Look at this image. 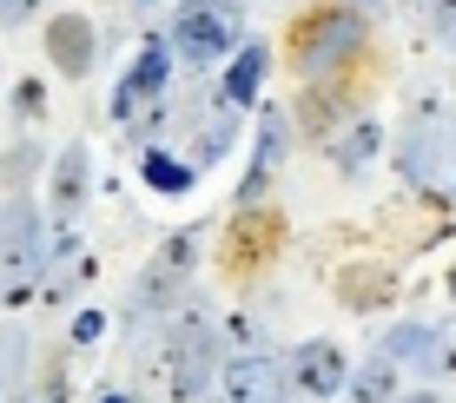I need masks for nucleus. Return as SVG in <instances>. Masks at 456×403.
I'll return each instance as SVG.
<instances>
[{"instance_id": "27", "label": "nucleus", "mask_w": 456, "mask_h": 403, "mask_svg": "<svg viewBox=\"0 0 456 403\" xmlns=\"http://www.w3.org/2000/svg\"><path fill=\"white\" fill-rule=\"evenodd\" d=\"M0 403H34V397H0Z\"/></svg>"}, {"instance_id": "17", "label": "nucleus", "mask_w": 456, "mask_h": 403, "mask_svg": "<svg viewBox=\"0 0 456 403\" xmlns=\"http://www.w3.org/2000/svg\"><path fill=\"white\" fill-rule=\"evenodd\" d=\"M232 146H239V106L218 100L212 119H199V139H192V152H185V159H192V165H218Z\"/></svg>"}, {"instance_id": "16", "label": "nucleus", "mask_w": 456, "mask_h": 403, "mask_svg": "<svg viewBox=\"0 0 456 403\" xmlns=\"http://www.w3.org/2000/svg\"><path fill=\"white\" fill-rule=\"evenodd\" d=\"M344 391H351V403H390V397L403 391V364L390 358V351H377V358H364V364L351 370Z\"/></svg>"}, {"instance_id": "14", "label": "nucleus", "mask_w": 456, "mask_h": 403, "mask_svg": "<svg viewBox=\"0 0 456 403\" xmlns=\"http://www.w3.org/2000/svg\"><path fill=\"white\" fill-rule=\"evenodd\" d=\"M390 298H397V271H390V265L338 271V304H344V311H384Z\"/></svg>"}, {"instance_id": "24", "label": "nucleus", "mask_w": 456, "mask_h": 403, "mask_svg": "<svg viewBox=\"0 0 456 403\" xmlns=\"http://www.w3.org/2000/svg\"><path fill=\"white\" fill-rule=\"evenodd\" d=\"M27 20V0H0V27H20Z\"/></svg>"}, {"instance_id": "13", "label": "nucleus", "mask_w": 456, "mask_h": 403, "mask_svg": "<svg viewBox=\"0 0 456 403\" xmlns=\"http://www.w3.org/2000/svg\"><path fill=\"white\" fill-rule=\"evenodd\" d=\"M265 73H272V53H265V40H239V53H232L225 80H218V100L239 106V113H251L265 93Z\"/></svg>"}, {"instance_id": "20", "label": "nucleus", "mask_w": 456, "mask_h": 403, "mask_svg": "<svg viewBox=\"0 0 456 403\" xmlns=\"http://www.w3.org/2000/svg\"><path fill=\"white\" fill-rule=\"evenodd\" d=\"M436 152H444V133L436 126H411V139H403V179L430 185L436 179Z\"/></svg>"}, {"instance_id": "28", "label": "nucleus", "mask_w": 456, "mask_h": 403, "mask_svg": "<svg viewBox=\"0 0 456 403\" xmlns=\"http://www.w3.org/2000/svg\"><path fill=\"white\" fill-rule=\"evenodd\" d=\"M450 298H456V271H450Z\"/></svg>"}, {"instance_id": "4", "label": "nucleus", "mask_w": 456, "mask_h": 403, "mask_svg": "<svg viewBox=\"0 0 456 403\" xmlns=\"http://www.w3.org/2000/svg\"><path fill=\"white\" fill-rule=\"evenodd\" d=\"M166 40H172V53H179L192 73H206V67H218V60L239 53V40H245V13L232 7V0H185L179 20L166 27Z\"/></svg>"}, {"instance_id": "30", "label": "nucleus", "mask_w": 456, "mask_h": 403, "mask_svg": "<svg viewBox=\"0 0 456 403\" xmlns=\"http://www.w3.org/2000/svg\"><path fill=\"white\" fill-rule=\"evenodd\" d=\"M411 7H430V0H411Z\"/></svg>"}, {"instance_id": "25", "label": "nucleus", "mask_w": 456, "mask_h": 403, "mask_svg": "<svg viewBox=\"0 0 456 403\" xmlns=\"http://www.w3.org/2000/svg\"><path fill=\"white\" fill-rule=\"evenodd\" d=\"M390 403H444V397H436V391H397Z\"/></svg>"}, {"instance_id": "23", "label": "nucleus", "mask_w": 456, "mask_h": 403, "mask_svg": "<svg viewBox=\"0 0 456 403\" xmlns=\"http://www.w3.org/2000/svg\"><path fill=\"white\" fill-rule=\"evenodd\" d=\"M13 106H20V119H34V113H40V80H27V86H20V100H13Z\"/></svg>"}, {"instance_id": "29", "label": "nucleus", "mask_w": 456, "mask_h": 403, "mask_svg": "<svg viewBox=\"0 0 456 403\" xmlns=\"http://www.w3.org/2000/svg\"><path fill=\"white\" fill-rule=\"evenodd\" d=\"M133 7H152V0H133Z\"/></svg>"}, {"instance_id": "21", "label": "nucleus", "mask_w": 456, "mask_h": 403, "mask_svg": "<svg viewBox=\"0 0 456 403\" xmlns=\"http://www.w3.org/2000/svg\"><path fill=\"white\" fill-rule=\"evenodd\" d=\"M106 337V311H80L73 318V351H93Z\"/></svg>"}, {"instance_id": "15", "label": "nucleus", "mask_w": 456, "mask_h": 403, "mask_svg": "<svg viewBox=\"0 0 456 403\" xmlns=\"http://www.w3.org/2000/svg\"><path fill=\"white\" fill-rule=\"evenodd\" d=\"M324 146H331V165H338V173H344V179H357V173H364V165L377 159V152H384V126H377V119H351V126L331 133Z\"/></svg>"}, {"instance_id": "12", "label": "nucleus", "mask_w": 456, "mask_h": 403, "mask_svg": "<svg viewBox=\"0 0 456 403\" xmlns=\"http://www.w3.org/2000/svg\"><path fill=\"white\" fill-rule=\"evenodd\" d=\"M278 238H285V225H278L272 212L245 206V212H239V225H232V245H225V265H232V271L245 278V271H251V258H258V265H265V258L278 252Z\"/></svg>"}, {"instance_id": "9", "label": "nucleus", "mask_w": 456, "mask_h": 403, "mask_svg": "<svg viewBox=\"0 0 456 403\" xmlns=\"http://www.w3.org/2000/svg\"><path fill=\"white\" fill-rule=\"evenodd\" d=\"M93 53H100V27L86 13H53L46 20V60L60 67V80H86Z\"/></svg>"}, {"instance_id": "1", "label": "nucleus", "mask_w": 456, "mask_h": 403, "mask_svg": "<svg viewBox=\"0 0 456 403\" xmlns=\"http://www.w3.org/2000/svg\"><path fill=\"white\" fill-rule=\"evenodd\" d=\"M370 40V7H344V0H318V7H305L291 20V67L305 73V80H324V73L351 67L357 46Z\"/></svg>"}, {"instance_id": "11", "label": "nucleus", "mask_w": 456, "mask_h": 403, "mask_svg": "<svg viewBox=\"0 0 456 403\" xmlns=\"http://www.w3.org/2000/svg\"><path fill=\"white\" fill-rule=\"evenodd\" d=\"M86 173H93L86 146H67V152L53 159V179H46V212H53V225H73V219H80V206H86Z\"/></svg>"}, {"instance_id": "26", "label": "nucleus", "mask_w": 456, "mask_h": 403, "mask_svg": "<svg viewBox=\"0 0 456 403\" xmlns=\"http://www.w3.org/2000/svg\"><path fill=\"white\" fill-rule=\"evenodd\" d=\"M100 403H139L133 391H100Z\"/></svg>"}, {"instance_id": "2", "label": "nucleus", "mask_w": 456, "mask_h": 403, "mask_svg": "<svg viewBox=\"0 0 456 403\" xmlns=\"http://www.w3.org/2000/svg\"><path fill=\"white\" fill-rule=\"evenodd\" d=\"M46 285V231L34 198H7L0 212V304H27Z\"/></svg>"}, {"instance_id": "18", "label": "nucleus", "mask_w": 456, "mask_h": 403, "mask_svg": "<svg viewBox=\"0 0 456 403\" xmlns=\"http://www.w3.org/2000/svg\"><path fill=\"white\" fill-rule=\"evenodd\" d=\"M139 173H146L152 192H192V179H199V165L192 159H179V152H166V146H146V159H139Z\"/></svg>"}, {"instance_id": "7", "label": "nucleus", "mask_w": 456, "mask_h": 403, "mask_svg": "<svg viewBox=\"0 0 456 403\" xmlns=\"http://www.w3.org/2000/svg\"><path fill=\"white\" fill-rule=\"evenodd\" d=\"M285 377H291V391H297V397H311V403L338 397L344 383H351L344 344H331V337H305V344H297L291 358H285Z\"/></svg>"}, {"instance_id": "22", "label": "nucleus", "mask_w": 456, "mask_h": 403, "mask_svg": "<svg viewBox=\"0 0 456 403\" xmlns=\"http://www.w3.org/2000/svg\"><path fill=\"white\" fill-rule=\"evenodd\" d=\"M40 391H46V403H67V364H46Z\"/></svg>"}, {"instance_id": "19", "label": "nucleus", "mask_w": 456, "mask_h": 403, "mask_svg": "<svg viewBox=\"0 0 456 403\" xmlns=\"http://www.w3.org/2000/svg\"><path fill=\"white\" fill-rule=\"evenodd\" d=\"M436 337H444L436 324H397V331L384 337V351H390L397 364H417V370H430V364H436Z\"/></svg>"}, {"instance_id": "5", "label": "nucleus", "mask_w": 456, "mask_h": 403, "mask_svg": "<svg viewBox=\"0 0 456 403\" xmlns=\"http://www.w3.org/2000/svg\"><path fill=\"white\" fill-rule=\"evenodd\" d=\"M172 40L166 34H152L146 46L133 53V67H126V80L113 86V126H133V133H152L159 126V113H166V86H172Z\"/></svg>"}, {"instance_id": "10", "label": "nucleus", "mask_w": 456, "mask_h": 403, "mask_svg": "<svg viewBox=\"0 0 456 403\" xmlns=\"http://www.w3.org/2000/svg\"><path fill=\"white\" fill-rule=\"evenodd\" d=\"M351 86L338 80V73H324V80H305V93H297V126H305L311 139H331L351 126Z\"/></svg>"}, {"instance_id": "6", "label": "nucleus", "mask_w": 456, "mask_h": 403, "mask_svg": "<svg viewBox=\"0 0 456 403\" xmlns=\"http://www.w3.org/2000/svg\"><path fill=\"white\" fill-rule=\"evenodd\" d=\"M206 258V225H179L152 252V265L139 271V311H179L192 298V271Z\"/></svg>"}, {"instance_id": "8", "label": "nucleus", "mask_w": 456, "mask_h": 403, "mask_svg": "<svg viewBox=\"0 0 456 403\" xmlns=\"http://www.w3.org/2000/svg\"><path fill=\"white\" fill-rule=\"evenodd\" d=\"M218 391H225V403H291V377L272 351H245L218 370Z\"/></svg>"}, {"instance_id": "3", "label": "nucleus", "mask_w": 456, "mask_h": 403, "mask_svg": "<svg viewBox=\"0 0 456 403\" xmlns=\"http://www.w3.org/2000/svg\"><path fill=\"white\" fill-rule=\"evenodd\" d=\"M212 370H218V337H212L206 311H179L166 351L152 358V377L166 383L172 403H199V397H206V383H212Z\"/></svg>"}]
</instances>
